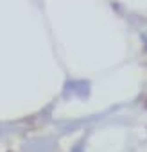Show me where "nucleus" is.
<instances>
[{
	"label": "nucleus",
	"mask_w": 147,
	"mask_h": 152,
	"mask_svg": "<svg viewBox=\"0 0 147 152\" xmlns=\"http://www.w3.org/2000/svg\"><path fill=\"white\" fill-rule=\"evenodd\" d=\"M142 38H143V41H145V47H147V27L143 29V32H142Z\"/></svg>",
	"instance_id": "obj_1"
}]
</instances>
